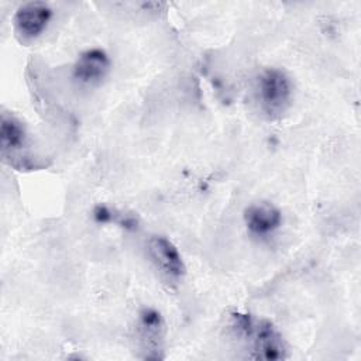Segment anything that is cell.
<instances>
[{"label":"cell","mask_w":361,"mask_h":361,"mask_svg":"<svg viewBox=\"0 0 361 361\" xmlns=\"http://www.w3.org/2000/svg\"><path fill=\"white\" fill-rule=\"evenodd\" d=\"M231 329L237 338L247 345L251 360L279 361L288 358V345L281 331L267 319H254L247 313H235Z\"/></svg>","instance_id":"1"},{"label":"cell","mask_w":361,"mask_h":361,"mask_svg":"<svg viewBox=\"0 0 361 361\" xmlns=\"http://www.w3.org/2000/svg\"><path fill=\"white\" fill-rule=\"evenodd\" d=\"M252 100L257 111L267 120L281 118L293 100V83L279 68H265L254 79Z\"/></svg>","instance_id":"2"},{"label":"cell","mask_w":361,"mask_h":361,"mask_svg":"<svg viewBox=\"0 0 361 361\" xmlns=\"http://www.w3.org/2000/svg\"><path fill=\"white\" fill-rule=\"evenodd\" d=\"M52 17L54 11L45 1L23 3L13 17L14 34L23 44H30L47 31Z\"/></svg>","instance_id":"3"},{"label":"cell","mask_w":361,"mask_h":361,"mask_svg":"<svg viewBox=\"0 0 361 361\" xmlns=\"http://www.w3.org/2000/svg\"><path fill=\"white\" fill-rule=\"evenodd\" d=\"M243 219L247 233L258 241L271 240L279 231L283 221L282 212L274 203L264 200L248 204Z\"/></svg>","instance_id":"4"},{"label":"cell","mask_w":361,"mask_h":361,"mask_svg":"<svg viewBox=\"0 0 361 361\" xmlns=\"http://www.w3.org/2000/svg\"><path fill=\"white\" fill-rule=\"evenodd\" d=\"M137 337L144 358L158 360L164 357L165 322L158 310L145 307L140 312Z\"/></svg>","instance_id":"5"},{"label":"cell","mask_w":361,"mask_h":361,"mask_svg":"<svg viewBox=\"0 0 361 361\" xmlns=\"http://www.w3.org/2000/svg\"><path fill=\"white\" fill-rule=\"evenodd\" d=\"M147 252L154 267L169 281H179L186 274L185 261L176 245L164 235H151Z\"/></svg>","instance_id":"6"},{"label":"cell","mask_w":361,"mask_h":361,"mask_svg":"<svg viewBox=\"0 0 361 361\" xmlns=\"http://www.w3.org/2000/svg\"><path fill=\"white\" fill-rule=\"evenodd\" d=\"M0 147L3 159L18 168L21 152L28 147V133L25 124L8 111H3L0 118Z\"/></svg>","instance_id":"7"},{"label":"cell","mask_w":361,"mask_h":361,"mask_svg":"<svg viewBox=\"0 0 361 361\" xmlns=\"http://www.w3.org/2000/svg\"><path fill=\"white\" fill-rule=\"evenodd\" d=\"M110 58L102 48H89L76 58L72 76L82 86H99L110 72Z\"/></svg>","instance_id":"8"},{"label":"cell","mask_w":361,"mask_h":361,"mask_svg":"<svg viewBox=\"0 0 361 361\" xmlns=\"http://www.w3.org/2000/svg\"><path fill=\"white\" fill-rule=\"evenodd\" d=\"M93 217L97 223H116L126 228H135L137 227V219L131 214H124L117 210H111L107 206L99 204L93 210Z\"/></svg>","instance_id":"9"}]
</instances>
